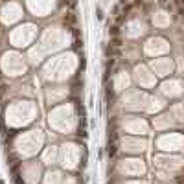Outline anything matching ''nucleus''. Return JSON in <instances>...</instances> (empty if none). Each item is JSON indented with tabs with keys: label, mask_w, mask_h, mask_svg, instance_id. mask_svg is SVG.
I'll list each match as a JSON object with an SVG mask.
<instances>
[{
	"label": "nucleus",
	"mask_w": 184,
	"mask_h": 184,
	"mask_svg": "<svg viewBox=\"0 0 184 184\" xmlns=\"http://www.w3.org/2000/svg\"><path fill=\"white\" fill-rule=\"evenodd\" d=\"M96 15H98V18L101 20V18H103V11H101V9L98 8V9H96Z\"/></svg>",
	"instance_id": "nucleus-7"
},
{
	"label": "nucleus",
	"mask_w": 184,
	"mask_h": 184,
	"mask_svg": "<svg viewBox=\"0 0 184 184\" xmlns=\"http://www.w3.org/2000/svg\"><path fill=\"white\" fill-rule=\"evenodd\" d=\"M158 6L162 9H169L171 8V4H168V0H158Z\"/></svg>",
	"instance_id": "nucleus-4"
},
{
	"label": "nucleus",
	"mask_w": 184,
	"mask_h": 184,
	"mask_svg": "<svg viewBox=\"0 0 184 184\" xmlns=\"http://www.w3.org/2000/svg\"><path fill=\"white\" fill-rule=\"evenodd\" d=\"M85 166H87V153L83 155V158H81V169H83Z\"/></svg>",
	"instance_id": "nucleus-6"
},
{
	"label": "nucleus",
	"mask_w": 184,
	"mask_h": 184,
	"mask_svg": "<svg viewBox=\"0 0 184 184\" xmlns=\"http://www.w3.org/2000/svg\"><path fill=\"white\" fill-rule=\"evenodd\" d=\"M13 180H15V184H26L22 179H20V175H15V177H13Z\"/></svg>",
	"instance_id": "nucleus-5"
},
{
	"label": "nucleus",
	"mask_w": 184,
	"mask_h": 184,
	"mask_svg": "<svg viewBox=\"0 0 184 184\" xmlns=\"http://www.w3.org/2000/svg\"><path fill=\"white\" fill-rule=\"evenodd\" d=\"M105 151H107V156H109V158L116 156V153H118V140H107Z\"/></svg>",
	"instance_id": "nucleus-1"
},
{
	"label": "nucleus",
	"mask_w": 184,
	"mask_h": 184,
	"mask_svg": "<svg viewBox=\"0 0 184 184\" xmlns=\"http://www.w3.org/2000/svg\"><path fill=\"white\" fill-rule=\"evenodd\" d=\"M0 184H4V182H2V180H0Z\"/></svg>",
	"instance_id": "nucleus-9"
},
{
	"label": "nucleus",
	"mask_w": 184,
	"mask_h": 184,
	"mask_svg": "<svg viewBox=\"0 0 184 184\" xmlns=\"http://www.w3.org/2000/svg\"><path fill=\"white\" fill-rule=\"evenodd\" d=\"M109 33H111V37H114V35H120V26L118 24H114L111 30H109Z\"/></svg>",
	"instance_id": "nucleus-3"
},
{
	"label": "nucleus",
	"mask_w": 184,
	"mask_h": 184,
	"mask_svg": "<svg viewBox=\"0 0 184 184\" xmlns=\"http://www.w3.org/2000/svg\"><path fill=\"white\" fill-rule=\"evenodd\" d=\"M129 4V0H120V6H127Z\"/></svg>",
	"instance_id": "nucleus-8"
},
{
	"label": "nucleus",
	"mask_w": 184,
	"mask_h": 184,
	"mask_svg": "<svg viewBox=\"0 0 184 184\" xmlns=\"http://www.w3.org/2000/svg\"><path fill=\"white\" fill-rule=\"evenodd\" d=\"M109 44L114 46V48H121V46H124V39H121L120 35H114V37H111V43Z\"/></svg>",
	"instance_id": "nucleus-2"
}]
</instances>
